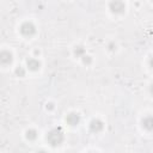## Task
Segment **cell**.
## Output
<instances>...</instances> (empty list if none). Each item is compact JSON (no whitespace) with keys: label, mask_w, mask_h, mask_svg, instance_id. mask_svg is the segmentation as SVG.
<instances>
[{"label":"cell","mask_w":153,"mask_h":153,"mask_svg":"<svg viewBox=\"0 0 153 153\" xmlns=\"http://www.w3.org/2000/svg\"><path fill=\"white\" fill-rule=\"evenodd\" d=\"M20 32H22L24 36L30 37V36L35 35V32H36V27H35V25H33L32 23H30V22H25V23H23L22 26H20Z\"/></svg>","instance_id":"7a4b0ae2"},{"label":"cell","mask_w":153,"mask_h":153,"mask_svg":"<svg viewBox=\"0 0 153 153\" xmlns=\"http://www.w3.org/2000/svg\"><path fill=\"white\" fill-rule=\"evenodd\" d=\"M47 108H49V109H53V104H51V103H49V104L47 105Z\"/></svg>","instance_id":"5bb4252c"},{"label":"cell","mask_w":153,"mask_h":153,"mask_svg":"<svg viewBox=\"0 0 153 153\" xmlns=\"http://www.w3.org/2000/svg\"><path fill=\"white\" fill-rule=\"evenodd\" d=\"M74 54H75L76 56H84V54H85V48H84L82 45H78V47H75V49H74Z\"/></svg>","instance_id":"30bf717a"},{"label":"cell","mask_w":153,"mask_h":153,"mask_svg":"<svg viewBox=\"0 0 153 153\" xmlns=\"http://www.w3.org/2000/svg\"><path fill=\"white\" fill-rule=\"evenodd\" d=\"M142 126L147 130H153V116H147L142 120Z\"/></svg>","instance_id":"52a82bcc"},{"label":"cell","mask_w":153,"mask_h":153,"mask_svg":"<svg viewBox=\"0 0 153 153\" xmlns=\"http://www.w3.org/2000/svg\"><path fill=\"white\" fill-rule=\"evenodd\" d=\"M16 74H17L18 76H24V75H25V71L23 69V67L19 66V67L16 68Z\"/></svg>","instance_id":"8fae6325"},{"label":"cell","mask_w":153,"mask_h":153,"mask_svg":"<svg viewBox=\"0 0 153 153\" xmlns=\"http://www.w3.org/2000/svg\"><path fill=\"white\" fill-rule=\"evenodd\" d=\"M103 129V122L100 120H92L90 123V130L92 133H99Z\"/></svg>","instance_id":"277c9868"},{"label":"cell","mask_w":153,"mask_h":153,"mask_svg":"<svg viewBox=\"0 0 153 153\" xmlns=\"http://www.w3.org/2000/svg\"><path fill=\"white\" fill-rule=\"evenodd\" d=\"M0 61H1L2 65H8V63H11V62H12V54H11L10 51H7V50L1 51V54H0Z\"/></svg>","instance_id":"8992f818"},{"label":"cell","mask_w":153,"mask_h":153,"mask_svg":"<svg viewBox=\"0 0 153 153\" xmlns=\"http://www.w3.org/2000/svg\"><path fill=\"white\" fill-rule=\"evenodd\" d=\"M26 63H27L29 69H31V71H37V69H39V67H41L39 61L36 60V59H30V60H27Z\"/></svg>","instance_id":"ba28073f"},{"label":"cell","mask_w":153,"mask_h":153,"mask_svg":"<svg viewBox=\"0 0 153 153\" xmlns=\"http://www.w3.org/2000/svg\"><path fill=\"white\" fill-rule=\"evenodd\" d=\"M91 61H92L91 60V56H87V55H84L82 56V62L84 63H87L88 65V63H91Z\"/></svg>","instance_id":"7c38bea8"},{"label":"cell","mask_w":153,"mask_h":153,"mask_svg":"<svg viewBox=\"0 0 153 153\" xmlns=\"http://www.w3.org/2000/svg\"><path fill=\"white\" fill-rule=\"evenodd\" d=\"M37 137V131L35 129H30L26 131V139L29 140H35Z\"/></svg>","instance_id":"9c48e42d"},{"label":"cell","mask_w":153,"mask_h":153,"mask_svg":"<svg viewBox=\"0 0 153 153\" xmlns=\"http://www.w3.org/2000/svg\"><path fill=\"white\" fill-rule=\"evenodd\" d=\"M37 153H47V152H45V151H38Z\"/></svg>","instance_id":"9a60e30c"},{"label":"cell","mask_w":153,"mask_h":153,"mask_svg":"<svg viewBox=\"0 0 153 153\" xmlns=\"http://www.w3.org/2000/svg\"><path fill=\"white\" fill-rule=\"evenodd\" d=\"M47 140H48V142L51 146H59L63 141V133H62V130L60 128L50 130L48 133V135H47Z\"/></svg>","instance_id":"6da1fadb"},{"label":"cell","mask_w":153,"mask_h":153,"mask_svg":"<svg viewBox=\"0 0 153 153\" xmlns=\"http://www.w3.org/2000/svg\"><path fill=\"white\" fill-rule=\"evenodd\" d=\"M124 7H126L124 2H122V1L116 0V1H111L110 2V10L114 13H122L124 11Z\"/></svg>","instance_id":"3957f363"},{"label":"cell","mask_w":153,"mask_h":153,"mask_svg":"<svg viewBox=\"0 0 153 153\" xmlns=\"http://www.w3.org/2000/svg\"><path fill=\"white\" fill-rule=\"evenodd\" d=\"M151 92L153 93V85H152V87H151Z\"/></svg>","instance_id":"2e32d148"},{"label":"cell","mask_w":153,"mask_h":153,"mask_svg":"<svg viewBox=\"0 0 153 153\" xmlns=\"http://www.w3.org/2000/svg\"><path fill=\"white\" fill-rule=\"evenodd\" d=\"M66 122L69 124V126H76L79 122H80V116L75 112H71L67 115L66 117Z\"/></svg>","instance_id":"5b68a950"},{"label":"cell","mask_w":153,"mask_h":153,"mask_svg":"<svg viewBox=\"0 0 153 153\" xmlns=\"http://www.w3.org/2000/svg\"><path fill=\"white\" fill-rule=\"evenodd\" d=\"M149 65H151V67L153 68V56L151 57V60H149Z\"/></svg>","instance_id":"4fadbf2b"}]
</instances>
